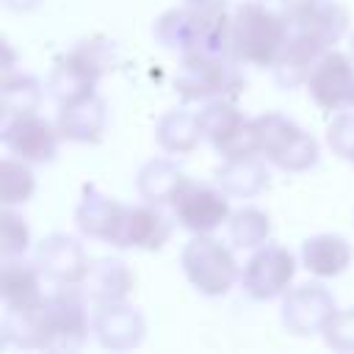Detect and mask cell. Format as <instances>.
<instances>
[{
    "mask_svg": "<svg viewBox=\"0 0 354 354\" xmlns=\"http://www.w3.org/2000/svg\"><path fill=\"white\" fill-rule=\"evenodd\" d=\"M0 138L8 155L22 158L28 163H50L58 155V144H61L58 124L39 116L36 111L3 116Z\"/></svg>",
    "mask_w": 354,
    "mask_h": 354,
    "instance_id": "11",
    "label": "cell"
},
{
    "mask_svg": "<svg viewBox=\"0 0 354 354\" xmlns=\"http://www.w3.org/2000/svg\"><path fill=\"white\" fill-rule=\"evenodd\" d=\"M324 340L335 351H354V307L337 310L324 329Z\"/></svg>",
    "mask_w": 354,
    "mask_h": 354,
    "instance_id": "32",
    "label": "cell"
},
{
    "mask_svg": "<svg viewBox=\"0 0 354 354\" xmlns=\"http://www.w3.org/2000/svg\"><path fill=\"white\" fill-rule=\"evenodd\" d=\"M288 22L282 11L266 8L263 3H241L230 19V55L241 64L271 69L288 44Z\"/></svg>",
    "mask_w": 354,
    "mask_h": 354,
    "instance_id": "1",
    "label": "cell"
},
{
    "mask_svg": "<svg viewBox=\"0 0 354 354\" xmlns=\"http://www.w3.org/2000/svg\"><path fill=\"white\" fill-rule=\"evenodd\" d=\"M348 263H351V246L337 232H318L301 243V266L318 279H332L343 274Z\"/></svg>",
    "mask_w": 354,
    "mask_h": 354,
    "instance_id": "22",
    "label": "cell"
},
{
    "mask_svg": "<svg viewBox=\"0 0 354 354\" xmlns=\"http://www.w3.org/2000/svg\"><path fill=\"white\" fill-rule=\"evenodd\" d=\"M329 47H324L321 41L310 39V36H296L290 33L288 36V44L285 50L279 53V58L274 61L271 72H274V80L279 88H296V86H304L315 61L326 53Z\"/></svg>",
    "mask_w": 354,
    "mask_h": 354,
    "instance_id": "21",
    "label": "cell"
},
{
    "mask_svg": "<svg viewBox=\"0 0 354 354\" xmlns=\"http://www.w3.org/2000/svg\"><path fill=\"white\" fill-rule=\"evenodd\" d=\"M279 11L290 33L310 36L324 47H335L348 28V14L335 0H282Z\"/></svg>",
    "mask_w": 354,
    "mask_h": 354,
    "instance_id": "13",
    "label": "cell"
},
{
    "mask_svg": "<svg viewBox=\"0 0 354 354\" xmlns=\"http://www.w3.org/2000/svg\"><path fill=\"white\" fill-rule=\"evenodd\" d=\"M230 53L191 50L180 55V69L174 75V88L185 102H210V100H235L246 80Z\"/></svg>",
    "mask_w": 354,
    "mask_h": 354,
    "instance_id": "3",
    "label": "cell"
},
{
    "mask_svg": "<svg viewBox=\"0 0 354 354\" xmlns=\"http://www.w3.org/2000/svg\"><path fill=\"white\" fill-rule=\"evenodd\" d=\"M188 8L199 14H213V11H227V0H185Z\"/></svg>",
    "mask_w": 354,
    "mask_h": 354,
    "instance_id": "33",
    "label": "cell"
},
{
    "mask_svg": "<svg viewBox=\"0 0 354 354\" xmlns=\"http://www.w3.org/2000/svg\"><path fill=\"white\" fill-rule=\"evenodd\" d=\"M227 196L230 194L218 183L210 185V183H196L185 177L177 194L171 196L169 207H171L174 221L183 230H188L191 235H199V232H213L230 221L232 210H230Z\"/></svg>",
    "mask_w": 354,
    "mask_h": 354,
    "instance_id": "8",
    "label": "cell"
},
{
    "mask_svg": "<svg viewBox=\"0 0 354 354\" xmlns=\"http://www.w3.org/2000/svg\"><path fill=\"white\" fill-rule=\"evenodd\" d=\"M227 227H230V241L238 249H257L271 235V218H268V213L260 210V207H252V205L235 210L230 216Z\"/></svg>",
    "mask_w": 354,
    "mask_h": 354,
    "instance_id": "28",
    "label": "cell"
},
{
    "mask_svg": "<svg viewBox=\"0 0 354 354\" xmlns=\"http://www.w3.org/2000/svg\"><path fill=\"white\" fill-rule=\"evenodd\" d=\"M254 127H257L260 155L277 169L307 171L310 166L318 163V141L313 138V133L299 127L293 119L277 111H266L254 116Z\"/></svg>",
    "mask_w": 354,
    "mask_h": 354,
    "instance_id": "5",
    "label": "cell"
},
{
    "mask_svg": "<svg viewBox=\"0 0 354 354\" xmlns=\"http://www.w3.org/2000/svg\"><path fill=\"white\" fill-rule=\"evenodd\" d=\"M351 111H354V108H351Z\"/></svg>",
    "mask_w": 354,
    "mask_h": 354,
    "instance_id": "36",
    "label": "cell"
},
{
    "mask_svg": "<svg viewBox=\"0 0 354 354\" xmlns=\"http://www.w3.org/2000/svg\"><path fill=\"white\" fill-rule=\"evenodd\" d=\"M326 144L337 158L354 166V111H340L326 127Z\"/></svg>",
    "mask_w": 354,
    "mask_h": 354,
    "instance_id": "31",
    "label": "cell"
},
{
    "mask_svg": "<svg viewBox=\"0 0 354 354\" xmlns=\"http://www.w3.org/2000/svg\"><path fill=\"white\" fill-rule=\"evenodd\" d=\"M296 277V257L290 249L282 243L266 241L263 246L254 249V254L246 260L241 271V285L243 293L254 301H268L277 296H285Z\"/></svg>",
    "mask_w": 354,
    "mask_h": 354,
    "instance_id": "9",
    "label": "cell"
},
{
    "mask_svg": "<svg viewBox=\"0 0 354 354\" xmlns=\"http://www.w3.org/2000/svg\"><path fill=\"white\" fill-rule=\"evenodd\" d=\"M136 288V274L127 268L122 257H97L88 266V274L83 279V293L94 304L108 301H127V296Z\"/></svg>",
    "mask_w": 354,
    "mask_h": 354,
    "instance_id": "20",
    "label": "cell"
},
{
    "mask_svg": "<svg viewBox=\"0 0 354 354\" xmlns=\"http://www.w3.org/2000/svg\"><path fill=\"white\" fill-rule=\"evenodd\" d=\"M3 6L8 11H30V8L39 6V0H3Z\"/></svg>",
    "mask_w": 354,
    "mask_h": 354,
    "instance_id": "34",
    "label": "cell"
},
{
    "mask_svg": "<svg viewBox=\"0 0 354 354\" xmlns=\"http://www.w3.org/2000/svg\"><path fill=\"white\" fill-rule=\"evenodd\" d=\"M124 213H127V205H122L119 199H113V196L102 194L100 188L88 185L83 191V199H80L77 210H75V224L83 235L113 246L116 238H119Z\"/></svg>",
    "mask_w": 354,
    "mask_h": 354,
    "instance_id": "17",
    "label": "cell"
},
{
    "mask_svg": "<svg viewBox=\"0 0 354 354\" xmlns=\"http://www.w3.org/2000/svg\"><path fill=\"white\" fill-rule=\"evenodd\" d=\"M28 246H30V227H28V221L14 207L3 205V213H0V252H3V260L22 257Z\"/></svg>",
    "mask_w": 354,
    "mask_h": 354,
    "instance_id": "30",
    "label": "cell"
},
{
    "mask_svg": "<svg viewBox=\"0 0 354 354\" xmlns=\"http://www.w3.org/2000/svg\"><path fill=\"white\" fill-rule=\"evenodd\" d=\"M174 221L160 210V205L144 202L130 207L124 213L119 238H116V249H141V252H158L163 249V243L171 238Z\"/></svg>",
    "mask_w": 354,
    "mask_h": 354,
    "instance_id": "16",
    "label": "cell"
},
{
    "mask_svg": "<svg viewBox=\"0 0 354 354\" xmlns=\"http://www.w3.org/2000/svg\"><path fill=\"white\" fill-rule=\"evenodd\" d=\"M335 313H337L335 296L321 282H301V285L288 288L282 296V307H279L282 326L299 337L324 335Z\"/></svg>",
    "mask_w": 354,
    "mask_h": 354,
    "instance_id": "10",
    "label": "cell"
},
{
    "mask_svg": "<svg viewBox=\"0 0 354 354\" xmlns=\"http://www.w3.org/2000/svg\"><path fill=\"white\" fill-rule=\"evenodd\" d=\"M41 268L22 257L3 260L0 268V296L6 310H36L44 304L47 293L41 290Z\"/></svg>",
    "mask_w": 354,
    "mask_h": 354,
    "instance_id": "19",
    "label": "cell"
},
{
    "mask_svg": "<svg viewBox=\"0 0 354 354\" xmlns=\"http://www.w3.org/2000/svg\"><path fill=\"white\" fill-rule=\"evenodd\" d=\"M202 122L199 113L188 108H171L166 111L155 124V141L169 155H185L194 152L202 141Z\"/></svg>",
    "mask_w": 354,
    "mask_h": 354,
    "instance_id": "23",
    "label": "cell"
},
{
    "mask_svg": "<svg viewBox=\"0 0 354 354\" xmlns=\"http://www.w3.org/2000/svg\"><path fill=\"white\" fill-rule=\"evenodd\" d=\"M91 326H94L97 343L111 351L136 348L147 335V321H144L141 310L133 307L130 301L97 304L94 315H91Z\"/></svg>",
    "mask_w": 354,
    "mask_h": 354,
    "instance_id": "14",
    "label": "cell"
},
{
    "mask_svg": "<svg viewBox=\"0 0 354 354\" xmlns=\"http://www.w3.org/2000/svg\"><path fill=\"white\" fill-rule=\"evenodd\" d=\"M183 180H185V171L174 160L155 158V160H149V163L141 166V171L136 177V188H138V194H141L144 202L169 205L171 196L177 194V188L183 185Z\"/></svg>",
    "mask_w": 354,
    "mask_h": 354,
    "instance_id": "26",
    "label": "cell"
},
{
    "mask_svg": "<svg viewBox=\"0 0 354 354\" xmlns=\"http://www.w3.org/2000/svg\"><path fill=\"white\" fill-rule=\"evenodd\" d=\"M36 266L55 285H83L91 260L75 238L64 232H50L36 246Z\"/></svg>",
    "mask_w": 354,
    "mask_h": 354,
    "instance_id": "15",
    "label": "cell"
},
{
    "mask_svg": "<svg viewBox=\"0 0 354 354\" xmlns=\"http://www.w3.org/2000/svg\"><path fill=\"white\" fill-rule=\"evenodd\" d=\"M351 50H354V36H351Z\"/></svg>",
    "mask_w": 354,
    "mask_h": 354,
    "instance_id": "35",
    "label": "cell"
},
{
    "mask_svg": "<svg viewBox=\"0 0 354 354\" xmlns=\"http://www.w3.org/2000/svg\"><path fill=\"white\" fill-rule=\"evenodd\" d=\"M199 122H202V136L221 155V160L260 155L254 119H246L238 111L235 100L205 102V108L199 111Z\"/></svg>",
    "mask_w": 354,
    "mask_h": 354,
    "instance_id": "6",
    "label": "cell"
},
{
    "mask_svg": "<svg viewBox=\"0 0 354 354\" xmlns=\"http://www.w3.org/2000/svg\"><path fill=\"white\" fill-rule=\"evenodd\" d=\"M113 64H116L113 41L100 39V36L83 39L55 61V66L47 77V91L58 105L91 97V94H97L94 88H97L100 77L108 75L113 69Z\"/></svg>",
    "mask_w": 354,
    "mask_h": 354,
    "instance_id": "2",
    "label": "cell"
},
{
    "mask_svg": "<svg viewBox=\"0 0 354 354\" xmlns=\"http://www.w3.org/2000/svg\"><path fill=\"white\" fill-rule=\"evenodd\" d=\"M216 183L230 194V196H257L266 185H268V169L263 160H257V155L249 158H232L224 160L216 169Z\"/></svg>",
    "mask_w": 354,
    "mask_h": 354,
    "instance_id": "25",
    "label": "cell"
},
{
    "mask_svg": "<svg viewBox=\"0 0 354 354\" xmlns=\"http://www.w3.org/2000/svg\"><path fill=\"white\" fill-rule=\"evenodd\" d=\"M36 191V174L30 169L28 160L22 158H3L0 163V196L3 205L14 207V205H25Z\"/></svg>",
    "mask_w": 354,
    "mask_h": 354,
    "instance_id": "29",
    "label": "cell"
},
{
    "mask_svg": "<svg viewBox=\"0 0 354 354\" xmlns=\"http://www.w3.org/2000/svg\"><path fill=\"white\" fill-rule=\"evenodd\" d=\"M0 102H3V116H17V113L39 111V102H41V83H39L33 75L8 69V72H3Z\"/></svg>",
    "mask_w": 354,
    "mask_h": 354,
    "instance_id": "27",
    "label": "cell"
},
{
    "mask_svg": "<svg viewBox=\"0 0 354 354\" xmlns=\"http://www.w3.org/2000/svg\"><path fill=\"white\" fill-rule=\"evenodd\" d=\"M180 266H183L185 279L202 296H224L241 279V266L232 249L224 246L210 232H199L183 246Z\"/></svg>",
    "mask_w": 354,
    "mask_h": 354,
    "instance_id": "4",
    "label": "cell"
},
{
    "mask_svg": "<svg viewBox=\"0 0 354 354\" xmlns=\"http://www.w3.org/2000/svg\"><path fill=\"white\" fill-rule=\"evenodd\" d=\"M152 36L160 47L180 53V55L196 50L199 47V22H196L194 8L183 6V8L163 11L152 25Z\"/></svg>",
    "mask_w": 354,
    "mask_h": 354,
    "instance_id": "24",
    "label": "cell"
},
{
    "mask_svg": "<svg viewBox=\"0 0 354 354\" xmlns=\"http://www.w3.org/2000/svg\"><path fill=\"white\" fill-rule=\"evenodd\" d=\"M86 293L77 290V285H58V290L47 293L44 299V335L47 346L55 351H75L88 340V332H94L88 310H86Z\"/></svg>",
    "mask_w": 354,
    "mask_h": 354,
    "instance_id": "7",
    "label": "cell"
},
{
    "mask_svg": "<svg viewBox=\"0 0 354 354\" xmlns=\"http://www.w3.org/2000/svg\"><path fill=\"white\" fill-rule=\"evenodd\" d=\"M307 94L321 111H351L354 108V61L329 47L307 77Z\"/></svg>",
    "mask_w": 354,
    "mask_h": 354,
    "instance_id": "12",
    "label": "cell"
},
{
    "mask_svg": "<svg viewBox=\"0 0 354 354\" xmlns=\"http://www.w3.org/2000/svg\"><path fill=\"white\" fill-rule=\"evenodd\" d=\"M58 133L72 144H97L108 127V105L100 94L58 105Z\"/></svg>",
    "mask_w": 354,
    "mask_h": 354,
    "instance_id": "18",
    "label": "cell"
}]
</instances>
